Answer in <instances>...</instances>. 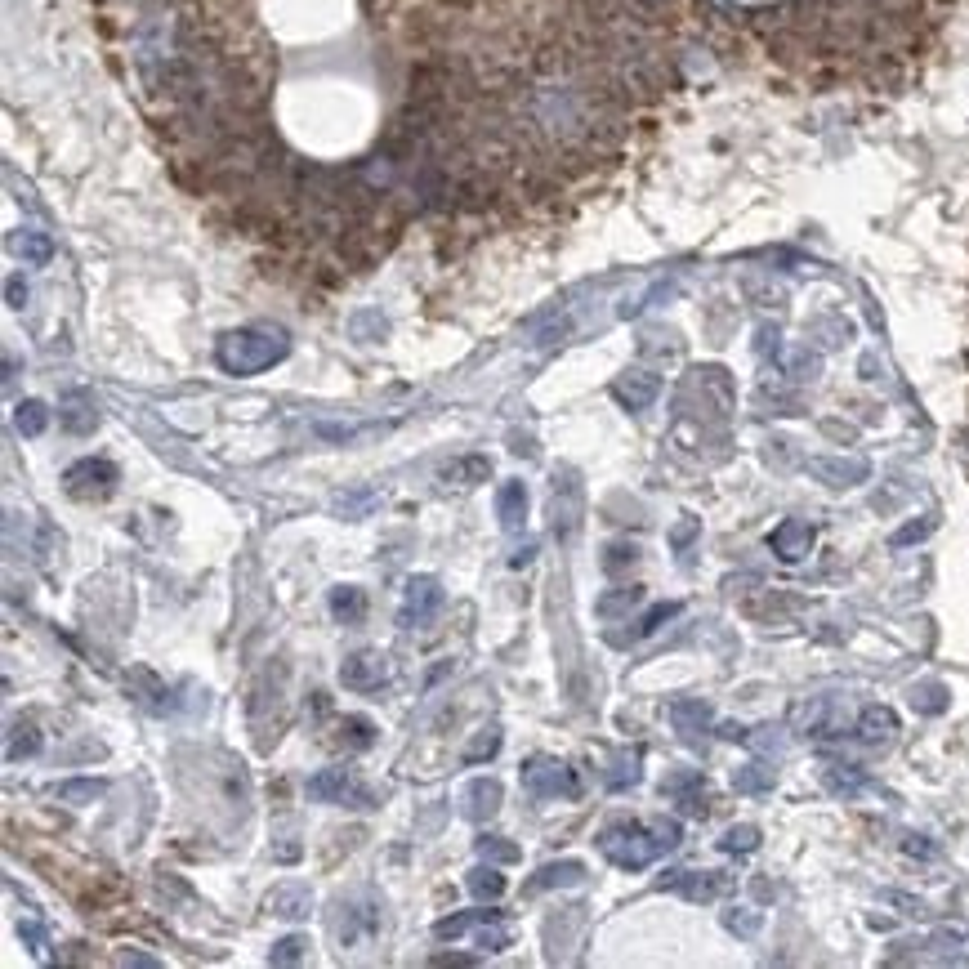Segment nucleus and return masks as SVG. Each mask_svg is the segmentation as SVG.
Here are the masks:
<instances>
[{
    "label": "nucleus",
    "instance_id": "f257e3e1",
    "mask_svg": "<svg viewBox=\"0 0 969 969\" xmlns=\"http://www.w3.org/2000/svg\"><path fill=\"white\" fill-rule=\"evenodd\" d=\"M599 853L621 871H644L657 853L679 844V822H612L599 831Z\"/></svg>",
    "mask_w": 969,
    "mask_h": 969
},
{
    "label": "nucleus",
    "instance_id": "f03ea898",
    "mask_svg": "<svg viewBox=\"0 0 969 969\" xmlns=\"http://www.w3.org/2000/svg\"><path fill=\"white\" fill-rule=\"evenodd\" d=\"M286 353H291L286 331H277V326H242V331H228L219 340L215 358L228 376H259V371L277 367Z\"/></svg>",
    "mask_w": 969,
    "mask_h": 969
},
{
    "label": "nucleus",
    "instance_id": "7ed1b4c3",
    "mask_svg": "<svg viewBox=\"0 0 969 969\" xmlns=\"http://www.w3.org/2000/svg\"><path fill=\"white\" fill-rule=\"evenodd\" d=\"M443 603H447L443 581L429 577V572H416V577H407V585H402L398 626L402 630H429L438 621V612H443Z\"/></svg>",
    "mask_w": 969,
    "mask_h": 969
},
{
    "label": "nucleus",
    "instance_id": "20e7f679",
    "mask_svg": "<svg viewBox=\"0 0 969 969\" xmlns=\"http://www.w3.org/2000/svg\"><path fill=\"white\" fill-rule=\"evenodd\" d=\"M523 791L532 795V800H577L581 782H577V773H572L563 760H554V755H532V760H523Z\"/></svg>",
    "mask_w": 969,
    "mask_h": 969
},
{
    "label": "nucleus",
    "instance_id": "39448f33",
    "mask_svg": "<svg viewBox=\"0 0 969 969\" xmlns=\"http://www.w3.org/2000/svg\"><path fill=\"white\" fill-rule=\"evenodd\" d=\"M331 929H335V938H340V947H358L362 938H371L380 929V903L371 894L340 898V903H335V916H331Z\"/></svg>",
    "mask_w": 969,
    "mask_h": 969
},
{
    "label": "nucleus",
    "instance_id": "423d86ee",
    "mask_svg": "<svg viewBox=\"0 0 969 969\" xmlns=\"http://www.w3.org/2000/svg\"><path fill=\"white\" fill-rule=\"evenodd\" d=\"M304 791H309V800H318V804H349V809H371V804H376L358 782H353V773L344 769V764L318 769L309 782H304Z\"/></svg>",
    "mask_w": 969,
    "mask_h": 969
},
{
    "label": "nucleus",
    "instance_id": "0eeeda50",
    "mask_svg": "<svg viewBox=\"0 0 969 969\" xmlns=\"http://www.w3.org/2000/svg\"><path fill=\"white\" fill-rule=\"evenodd\" d=\"M389 675H393V666L380 648H358L340 661V684L349 693H376V688L389 684Z\"/></svg>",
    "mask_w": 969,
    "mask_h": 969
},
{
    "label": "nucleus",
    "instance_id": "6e6552de",
    "mask_svg": "<svg viewBox=\"0 0 969 969\" xmlns=\"http://www.w3.org/2000/svg\"><path fill=\"white\" fill-rule=\"evenodd\" d=\"M63 483L76 501H103V496L117 487V465L103 460V456H85V460H76V465H67Z\"/></svg>",
    "mask_w": 969,
    "mask_h": 969
},
{
    "label": "nucleus",
    "instance_id": "1a4fd4ad",
    "mask_svg": "<svg viewBox=\"0 0 969 969\" xmlns=\"http://www.w3.org/2000/svg\"><path fill=\"white\" fill-rule=\"evenodd\" d=\"M728 885H733V880H728L724 871H666V876L657 880V889H675V894L693 898V903H711V898L728 894Z\"/></svg>",
    "mask_w": 969,
    "mask_h": 969
},
{
    "label": "nucleus",
    "instance_id": "9d476101",
    "mask_svg": "<svg viewBox=\"0 0 969 969\" xmlns=\"http://www.w3.org/2000/svg\"><path fill=\"white\" fill-rule=\"evenodd\" d=\"M550 510H554V536H559V541H572L577 527H581V487L572 474H554Z\"/></svg>",
    "mask_w": 969,
    "mask_h": 969
},
{
    "label": "nucleus",
    "instance_id": "9b49d317",
    "mask_svg": "<svg viewBox=\"0 0 969 969\" xmlns=\"http://www.w3.org/2000/svg\"><path fill=\"white\" fill-rule=\"evenodd\" d=\"M264 911L277 920H304L313 911V889L304 885V880H282V885L268 889Z\"/></svg>",
    "mask_w": 969,
    "mask_h": 969
},
{
    "label": "nucleus",
    "instance_id": "f8f14e48",
    "mask_svg": "<svg viewBox=\"0 0 969 969\" xmlns=\"http://www.w3.org/2000/svg\"><path fill=\"white\" fill-rule=\"evenodd\" d=\"M501 800H505V786L496 777H474L465 786V818L469 822H487L501 813Z\"/></svg>",
    "mask_w": 969,
    "mask_h": 969
},
{
    "label": "nucleus",
    "instance_id": "ddd939ff",
    "mask_svg": "<svg viewBox=\"0 0 969 969\" xmlns=\"http://www.w3.org/2000/svg\"><path fill=\"white\" fill-rule=\"evenodd\" d=\"M657 389H661V380L652 376V371H626V376H617V380H612V398H617L621 407H630V411H644V407H652V398H657Z\"/></svg>",
    "mask_w": 969,
    "mask_h": 969
},
{
    "label": "nucleus",
    "instance_id": "4468645a",
    "mask_svg": "<svg viewBox=\"0 0 969 969\" xmlns=\"http://www.w3.org/2000/svg\"><path fill=\"white\" fill-rule=\"evenodd\" d=\"M496 518H501L505 532H523L527 523V483L523 478H505L496 487Z\"/></svg>",
    "mask_w": 969,
    "mask_h": 969
},
{
    "label": "nucleus",
    "instance_id": "2eb2a0df",
    "mask_svg": "<svg viewBox=\"0 0 969 969\" xmlns=\"http://www.w3.org/2000/svg\"><path fill=\"white\" fill-rule=\"evenodd\" d=\"M326 608H331V617L340 626H362L367 621V590L362 585H335L326 594Z\"/></svg>",
    "mask_w": 969,
    "mask_h": 969
},
{
    "label": "nucleus",
    "instance_id": "dca6fc26",
    "mask_svg": "<svg viewBox=\"0 0 969 969\" xmlns=\"http://www.w3.org/2000/svg\"><path fill=\"white\" fill-rule=\"evenodd\" d=\"M59 420L67 434H94V425H99V407H94L90 393H67V398L59 402Z\"/></svg>",
    "mask_w": 969,
    "mask_h": 969
},
{
    "label": "nucleus",
    "instance_id": "f3484780",
    "mask_svg": "<svg viewBox=\"0 0 969 969\" xmlns=\"http://www.w3.org/2000/svg\"><path fill=\"white\" fill-rule=\"evenodd\" d=\"M773 550H777V559H786V563H795V559H804L809 554V545H813V527L809 523H800V518H786L782 527L773 532Z\"/></svg>",
    "mask_w": 969,
    "mask_h": 969
},
{
    "label": "nucleus",
    "instance_id": "a211bd4d",
    "mask_svg": "<svg viewBox=\"0 0 969 969\" xmlns=\"http://www.w3.org/2000/svg\"><path fill=\"white\" fill-rule=\"evenodd\" d=\"M581 880H585V862L581 858H559V862H545V867L527 880V889H572V885H581Z\"/></svg>",
    "mask_w": 969,
    "mask_h": 969
},
{
    "label": "nucleus",
    "instance_id": "6ab92c4d",
    "mask_svg": "<svg viewBox=\"0 0 969 969\" xmlns=\"http://www.w3.org/2000/svg\"><path fill=\"white\" fill-rule=\"evenodd\" d=\"M9 251H14L23 264H50L54 259V242H50V233H41V228H18L14 237H9Z\"/></svg>",
    "mask_w": 969,
    "mask_h": 969
},
{
    "label": "nucleus",
    "instance_id": "aec40b11",
    "mask_svg": "<svg viewBox=\"0 0 969 969\" xmlns=\"http://www.w3.org/2000/svg\"><path fill=\"white\" fill-rule=\"evenodd\" d=\"M809 469L822 478V483H831V487H853V483H862V478H867V460H831V456H818V460H809Z\"/></svg>",
    "mask_w": 969,
    "mask_h": 969
},
{
    "label": "nucleus",
    "instance_id": "412c9836",
    "mask_svg": "<svg viewBox=\"0 0 969 969\" xmlns=\"http://www.w3.org/2000/svg\"><path fill=\"white\" fill-rule=\"evenodd\" d=\"M376 733L380 728L371 724L367 715H344L340 728H335V742H340L344 751H367V746H376Z\"/></svg>",
    "mask_w": 969,
    "mask_h": 969
},
{
    "label": "nucleus",
    "instance_id": "4be33fe9",
    "mask_svg": "<svg viewBox=\"0 0 969 969\" xmlns=\"http://www.w3.org/2000/svg\"><path fill=\"white\" fill-rule=\"evenodd\" d=\"M41 751V733H36L32 719H14L9 724V742H5V760L18 764V760H32Z\"/></svg>",
    "mask_w": 969,
    "mask_h": 969
},
{
    "label": "nucleus",
    "instance_id": "5701e85b",
    "mask_svg": "<svg viewBox=\"0 0 969 969\" xmlns=\"http://www.w3.org/2000/svg\"><path fill=\"white\" fill-rule=\"evenodd\" d=\"M898 733V715L889 706H867L858 719V737L862 742H889Z\"/></svg>",
    "mask_w": 969,
    "mask_h": 969
},
{
    "label": "nucleus",
    "instance_id": "b1692460",
    "mask_svg": "<svg viewBox=\"0 0 969 969\" xmlns=\"http://www.w3.org/2000/svg\"><path fill=\"white\" fill-rule=\"evenodd\" d=\"M501 911H456V916H443L434 925V938L438 943H456L460 934H469L474 925H487V920H496Z\"/></svg>",
    "mask_w": 969,
    "mask_h": 969
},
{
    "label": "nucleus",
    "instance_id": "393cba45",
    "mask_svg": "<svg viewBox=\"0 0 969 969\" xmlns=\"http://www.w3.org/2000/svg\"><path fill=\"white\" fill-rule=\"evenodd\" d=\"M130 684H134V688H143V693H139V706H148L152 715H166L170 706H175V702H170V688L161 684V679L152 675V670H134Z\"/></svg>",
    "mask_w": 969,
    "mask_h": 969
},
{
    "label": "nucleus",
    "instance_id": "a878e982",
    "mask_svg": "<svg viewBox=\"0 0 969 969\" xmlns=\"http://www.w3.org/2000/svg\"><path fill=\"white\" fill-rule=\"evenodd\" d=\"M103 791H108L103 777H67V782L54 786V795L63 804H94V800H103Z\"/></svg>",
    "mask_w": 969,
    "mask_h": 969
},
{
    "label": "nucleus",
    "instance_id": "bb28decb",
    "mask_svg": "<svg viewBox=\"0 0 969 969\" xmlns=\"http://www.w3.org/2000/svg\"><path fill=\"white\" fill-rule=\"evenodd\" d=\"M465 889L478 898V903H496V898L505 894V876L492 867V862H487V867H474V871H469V876H465Z\"/></svg>",
    "mask_w": 969,
    "mask_h": 969
},
{
    "label": "nucleus",
    "instance_id": "cd10ccee",
    "mask_svg": "<svg viewBox=\"0 0 969 969\" xmlns=\"http://www.w3.org/2000/svg\"><path fill=\"white\" fill-rule=\"evenodd\" d=\"M670 719H675V728L684 737H697V733H706V724H711V706L706 702H675L670 706Z\"/></svg>",
    "mask_w": 969,
    "mask_h": 969
},
{
    "label": "nucleus",
    "instance_id": "c85d7f7f",
    "mask_svg": "<svg viewBox=\"0 0 969 969\" xmlns=\"http://www.w3.org/2000/svg\"><path fill=\"white\" fill-rule=\"evenodd\" d=\"M14 425H18V434H23V438H41L45 425H50V411H45V402L23 398L14 407Z\"/></svg>",
    "mask_w": 969,
    "mask_h": 969
},
{
    "label": "nucleus",
    "instance_id": "c756f323",
    "mask_svg": "<svg viewBox=\"0 0 969 969\" xmlns=\"http://www.w3.org/2000/svg\"><path fill=\"white\" fill-rule=\"evenodd\" d=\"M635 603H644V590H639V585H621V590L603 594V599L594 603V612H599V617H617V612L635 608Z\"/></svg>",
    "mask_w": 969,
    "mask_h": 969
},
{
    "label": "nucleus",
    "instance_id": "7c9ffc66",
    "mask_svg": "<svg viewBox=\"0 0 969 969\" xmlns=\"http://www.w3.org/2000/svg\"><path fill=\"white\" fill-rule=\"evenodd\" d=\"M501 742H505V737H501V728H496V724H492V728H478V737L465 746V764H483V760H492V755L501 751Z\"/></svg>",
    "mask_w": 969,
    "mask_h": 969
},
{
    "label": "nucleus",
    "instance_id": "2f4dec72",
    "mask_svg": "<svg viewBox=\"0 0 969 969\" xmlns=\"http://www.w3.org/2000/svg\"><path fill=\"white\" fill-rule=\"evenodd\" d=\"M911 706H916L920 715H938V711H947V688L943 684H916L911 688Z\"/></svg>",
    "mask_w": 969,
    "mask_h": 969
},
{
    "label": "nucleus",
    "instance_id": "473e14b6",
    "mask_svg": "<svg viewBox=\"0 0 969 969\" xmlns=\"http://www.w3.org/2000/svg\"><path fill=\"white\" fill-rule=\"evenodd\" d=\"M309 938H304V934H286V938H277V943H273V952H268V961H273V965H295V961H304V956H309Z\"/></svg>",
    "mask_w": 969,
    "mask_h": 969
},
{
    "label": "nucleus",
    "instance_id": "72a5a7b5",
    "mask_svg": "<svg viewBox=\"0 0 969 969\" xmlns=\"http://www.w3.org/2000/svg\"><path fill=\"white\" fill-rule=\"evenodd\" d=\"M827 786H831V791H840V795H853V791H862V786H867V777L853 769V764H831V769H827Z\"/></svg>",
    "mask_w": 969,
    "mask_h": 969
},
{
    "label": "nucleus",
    "instance_id": "f704fd0d",
    "mask_svg": "<svg viewBox=\"0 0 969 969\" xmlns=\"http://www.w3.org/2000/svg\"><path fill=\"white\" fill-rule=\"evenodd\" d=\"M478 853H483L487 862H518L523 853H518V844H510L505 836H478Z\"/></svg>",
    "mask_w": 969,
    "mask_h": 969
},
{
    "label": "nucleus",
    "instance_id": "c9c22d12",
    "mask_svg": "<svg viewBox=\"0 0 969 969\" xmlns=\"http://www.w3.org/2000/svg\"><path fill=\"white\" fill-rule=\"evenodd\" d=\"M635 559H639V550L635 545H626V541H617V545H608V554H603V572H626V568H635Z\"/></svg>",
    "mask_w": 969,
    "mask_h": 969
},
{
    "label": "nucleus",
    "instance_id": "e433bc0d",
    "mask_svg": "<svg viewBox=\"0 0 969 969\" xmlns=\"http://www.w3.org/2000/svg\"><path fill=\"white\" fill-rule=\"evenodd\" d=\"M755 844H760V831H755V827H733L724 840H719V849H724V853H751Z\"/></svg>",
    "mask_w": 969,
    "mask_h": 969
},
{
    "label": "nucleus",
    "instance_id": "4c0bfd02",
    "mask_svg": "<svg viewBox=\"0 0 969 969\" xmlns=\"http://www.w3.org/2000/svg\"><path fill=\"white\" fill-rule=\"evenodd\" d=\"M737 791H764V786H773V769H764V764H751V769H742L733 777Z\"/></svg>",
    "mask_w": 969,
    "mask_h": 969
},
{
    "label": "nucleus",
    "instance_id": "58836bf2",
    "mask_svg": "<svg viewBox=\"0 0 969 969\" xmlns=\"http://www.w3.org/2000/svg\"><path fill=\"white\" fill-rule=\"evenodd\" d=\"M724 925L733 929V934L751 938L755 929H760V916H755V911H746V907H733V911H728V916H724Z\"/></svg>",
    "mask_w": 969,
    "mask_h": 969
},
{
    "label": "nucleus",
    "instance_id": "ea45409f",
    "mask_svg": "<svg viewBox=\"0 0 969 969\" xmlns=\"http://www.w3.org/2000/svg\"><path fill=\"white\" fill-rule=\"evenodd\" d=\"M478 947H483V952H505V947H510V929L483 925V929H478Z\"/></svg>",
    "mask_w": 969,
    "mask_h": 969
},
{
    "label": "nucleus",
    "instance_id": "a19ab883",
    "mask_svg": "<svg viewBox=\"0 0 969 969\" xmlns=\"http://www.w3.org/2000/svg\"><path fill=\"white\" fill-rule=\"evenodd\" d=\"M18 938L27 943V952H32V956H45V929L36 925V920H18Z\"/></svg>",
    "mask_w": 969,
    "mask_h": 969
},
{
    "label": "nucleus",
    "instance_id": "79ce46f5",
    "mask_svg": "<svg viewBox=\"0 0 969 969\" xmlns=\"http://www.w3.org/2000/svg\"><path fill=\"white\" fill-rule=\"evenodd\" d=\"M635 764H639V760H626V755H621V760H617V773H608V786H612V791H626V786H635V782H639V769H635Z\"/></svg>",
    "mask_w": 969,
    "mask_h": 969
},
{
    "label": "nucleus",
    "instance_id": "37998d69",
    "mask_svg": "<svg viewBox=\"0 0 969 969\" xmlns=\"http://www.w3.org/2000/svg\"><path fill=\"white\" fill-rule=\"evenodd\" d=\"M460 474H465V478H474V483H483V478L492 474V465H487L483 456H474V460H460V465L447 469V478H460Z\"/></svg>",
    "mask_w": 969,
    "mask_h": 969
},
{
    "label": "nucleus",
    "instance_id": "c03bdc74",
    "mask_svg": "<svg viewBox=\"0 0 969 969\" xmlns=\"http://www.w3.org/2000/svg\"><path fill=\"white\" fill-rule=\"evenodd\" d=\"M679 612V603H657V608L644 612V621H639V635H652V630L661 626V621H670Z\"/></svg>",
    "mask_w": 969,
    "mask_h": 969
},
{
    "label": "nucleus",
    "instance_id": "a18cd8bd",
    "mask_svg": "<svg viewBox=\"0 0 969 969\" xmlns=\"http://www.w3.org/2000/svg\"><path fill=\"white\" fill-rule=\"evenodd\" d=\"M5 300H9V309H27V300H32V291H27V282L18 273L5 282Z\"/></svg>",
    "mask_w": 969,
    "mask_h": 969
},
{
    "label": "nucleus",
    "instance_id": "49530a36",
    "mask_svg": "<svg viewBox=\"0 0 969 969\" xmlns=\"http://www.w3.org/2000/svg\"><path fill=\"white\" fill-rule=\"evenodd\" d=\"M693 536H697V518H684V523H679L675 532H670V545H675V550H684V545L693 541Z\"/></svg>",
    "mask_w": 969,
    "mask_h": 969
},
{
    "label": "nucleus",
    "instance_id": "de8ad7c7",
    "mask_svg": "<svg viewBox=\"0 0 969 969\" xmlns=\"http://www.w3.org/2000/svg\"><path fill=\"white\" fill-rule=\"evenodd\" d=\"M929 527H934V523H911V527H903V532L894 536V545H911V541H920V536H929Z\"/></svg>",
    "mask_w": 969,
    "mask_h": 969
},
{
    "label": "nucleus",
    "instance_id": "09e8293b",
    "mask_svg": "<svg viewBox=\"0 0 969 969\" xmlns=\"http://www.w3.org/2000/svg\"><path fill=\"white\" fill-rule=\"evenodd\" d=\"M532 554H536V545H523V550H518L510 563H514V568H523V563H532Z\"/></svg>",
    "mask_w": 969,
    "mask_h": 969
},
{
    "label": "nucleus",
    "instance_id": "8fccbe9b",
    "mask_svg": "<svg viewBox=\"0 0 969 969\" xmlns=\"http://www.w3.org/2000/svg\"><path fill=\"white\" fill-rule=\"evenodd\" d=\"M434 965H474V956H434Z\"/></svg>",
    "mask_w": 969,
    "mask_h": 969
}]
</instances>
